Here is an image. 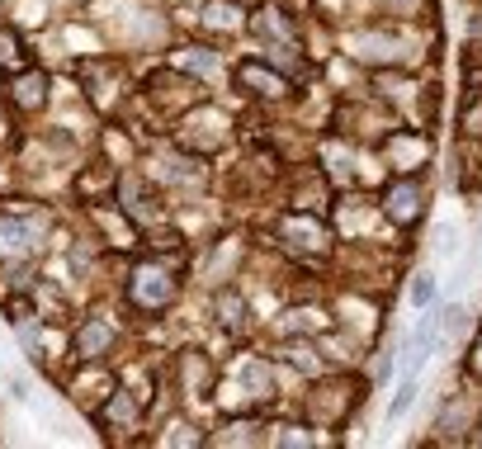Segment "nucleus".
<instances>
[{
  "instance_id": "18",
  "label": "nucleus",
  "mask_w": 482,
  "mask_h": 449,
  "mask_svg": "<svg viewBox=\"0 0 482 449\" xmlns=\"http://www.w3.org/2000/svg\"><path fill=\"white\" fill-rule=\"evenodd\" d=\"M20 66H29V47H24V33L14 24H0V76H14Z\"/></svg>"
},
{
  "instance_id": "19",
  "label": "nucleus",
  "mask_w": 482,
  "mask_h": 449,
  "mask_svg": "<svg viewBox=\"0 0 482 449\" xmlns=\"http://www.w3.org/2000/svg\"><path fill=\"white\" fill-rule=\"evenodd\" d=\"M175 66H185L190 76H213V72H223V53H213V47H204V43H190V47H180V57H175Z\"/></svg>"
},
{
  "instance_id": "10",
  "label": "nucleus",
  "mask_w": 482,
  "mask_h": 449,
  "mask_svg": "<svg viewBox=\"0 0 482 449\" xmlns=\"http://www.w3.org/2000/svg\"><path fill=\"white\" fill-rule=\"evenodd\" d=\"M279 241L298 256H322L326 251V223L308 208H293L284 223H279Z\"/></svg>"
},
{
  "instance_id": "8",
  "label": "nucleus",
  "mask_w": 482,
  "mask_h": 449,
  "mask_svg": "<svg viewBox=\"0 0 482 449\" xmlns=\"http://www.w3.org/2000/svg\"><path fill=\"white\" fill-rule=\"evenodd\" d=\"M43 241V223L20 208H0V260H24Z\"/></svg>"
},
{
  "instance_id": "3",
  "label": "nucleus",
  "mask_w": 482,
  "mask_h": 449,
  "mask_svg": "<svg viewBox=\"0 0 482 449\" xmlns=\"http://www.w3.org/2000/svg\"><path fill=\"white\" fill-rule=\"evenodd\" d=\"M123 293L138 312H165L180 298V279L165 260H138L123 279Z\"/></svg>"
},
{
  "instance_id": "27",
  "label": "nucleus",
  "mask_w": 482,
  "mask_h": 449,
  "mask_svg": "<svg viewBox=\"0 0 482 449\" xmlns=\"http://www.w3.org/2000/svg\"><path fill=\"white\" fill-rule=\"evenodd\" d=\"M10 393L20 397V402H29V384H24V378H10Z\"/></svg>"
},
{
  "instance_id": "4",
  "label": "nucleus",
  "mask_w": 482,
  "mask_h": 449,
  "mask_svg": "<svg viewBox=\"0 0 482 449\" xmlns=\"http://www.w3.org/2000/svg\"><path fill=\"white\" fill-rule=\"evenodd\" d=\"M232 86L246 90L251 99H260V105H284V99L293 95V80L279 72V66H270L260 53L256 57H241L237 66H232Z\"/></svg>"
},
{
  "instance_id": "17",
  "label": "nucleus",
  "mask_w": 482,
  "mask_h": 449,
  "mask_svg": "<svg viewBox=\"0 0 482 449\" xmlns=\"http://www.w3.org/2000/svg\"><path fill=\"white\" fill-rule=\"evenodd\" d=\"M199 24H204L208 33H241L246 29V10L237 5V0H208L204 10H199Z\"/></svg>"
},
{
  "instance_id": "6",
  "label": "nucleus",
  "mask_w": 482,
  "mask_h": 449,
  "mask_svg": "<svg viewBox=\"0 0 482 449\" xmlns=\"http://www.w3.org/2000/svg\"><path fill=\"white\" fill-rule=\"evenodd\" d=\"M114 345H119V326L105 312H86L76 326H72V360L76 364H99L114 355Z\"/></svg>"
},
{
  "instance_id": "15",
  "label": "nucleus",
  "mask_w": 482,
  "mask_h": 449,
  "mask_svg": "<svg viewBox=\"0 0 482 449\" xmlns=\"http://www.w3.org/2000/svg\"><path fill=\"white\" fill-rule=\"evenodd\" d=\"M99 421H105L109 430H132V426H142V397L132 393V388H114L109 402H105V411H99Z\"/></svg>"
},
{
  "instance_id": "28",
  "label": "nucleus",
  "mask_w": 482,
  "mask_h": 449,
  "mask_svg": "<svg viewBox=\"0 0 482 449\" xmlns=\"http://www.w3.org/2000/svg\"><path fill=\"white\" fill-rule=\"evenodd\" d=\"M440 251H454V227H440Z\"/></svg>"
},
{
  "instance_id": "9",
  "label": "nucleus",
  "mask_w": 482,
  "mask_h": 449,
  "mask_svg": "<svg viewBox=\"0 0 482 449\" xmlns=\"http://www.w3.org/2000/svg\"><path fill=\"white\" fill-rule=\"evenodd\" d=\"M246 29L256 33L260 53H265V47H289V43H303V33H298V20L279 10L275 0H265V5H260L256 14H246Z\"/></svg>"
},
{
  "instance_id": "7",
  "label": "nucleus",
  "mask_w": 482,
  "mask_h": 449,
  "mask_svg": "<svg viewBox=\"0 0 482 449\" xmlns=\"http://www.w3.org/2000/svg\"><path fill=\"white\" fill-rule=\"evenodd\" d=\"M10 109L24 114V119H33V114H43L47 105H53V76L43 72V66H20V72L10 76Z\"/></svg>"
},
{
  "instance_id": "23",
  "label": "nucleus",
  "mask_w": 482,
  "mask_h": 449,
  "mask_svg": "<svg viewBox=\"0 0 482 449\" xmlns=\"http://www.w3.org/2000/svg\"><path fill=\"white\" fill-rule=\"evenodd\" d=\"M463 86H469V95H482V43L463 57Z\"/></svg>"
},
{
  "instance_id": "11",
  "label": "nucleus",
  "mask_w": 482,
  "mask_h": 449,
  "mask_svg": "<svg viewBox=\"0 0 482 449\" xmlns=\"http://www.w3.org/2000/svg\"><path fill=\"white\" fill-rule=\"evenodd\" d=\"M421 213H426V190H421V180L397 175L393 185L384 190V218L397 223V227H411V223H421Z\"/></svg>"
},
{
  "instance_id": "26",
  "label": "nucleus",
  "mask_w": 482,
  "mask_h": 449,
  "mask_svg": "<svg viewBox=\"0 0 482 449\" xmlns=\"http://www.w3.org/2000/svg\"><path fill=\"white\" fill-rule=\"evenodd\" d=\"M388 374H393V355H378V364H374V384H384Z\"/></svg>"
},
{
  "instance_id": "20",
  "label": "nucleus",
  "mask_w": 482,
  "mask_h": 449,
  "mask_svg": "<svg viewBox=\"0 0 482 449\" xmlns=\"http://www.w3.org/2000/svg\"><path fill=\"white\" fill-rule=\"evenodd\" d=\"M265 445H312V436H308V426L303 421H284V426H265Z\"/></svg>"
},
{
  "instance_id": "14",
  "label": "nucleus",
  "mask_w": 482,
  "mask_h": 449,
  "mask_svg": "<svg viewBox=\"0 0 482 449\" xmlns=\"http://www.w3.org/2000/svg\"><path fill=\"white\" fill-rule=\"evenodd\" d=\"M213 322H218V331H227V336H246V331H251V303H246V293L237 284L213 293Z\"/></svg>"
},
{
  "instance_id": "1",
  "label": "nucleus",
  "mask_w": 482,
  "mask_h": 449,
  "mask_svg": "<svg viewBox=\"0 0 482 449\" xmlns=\"http://www.w3.org/2000/svg\"><path fill=\"white\" fill-rule=\"evenodd\" d=\"M142 105H152L156 114H161V119H180V114H185L190 105H199V99H204L208 90H204V80H199V76H190L185 72V66H156V72L152 76H147L142 80Z\"/></svg>"
},
{
  "instance_id": "5",
  "label": "nucleus",
  "mask_w": 482,
  "mask_h": 449,
  "mask_svg": "<svg viewBox=\"0 0 482 449\" xmlns=\"http://www.w3.org/2000/svg\"><path fill=\"white\" fill-rule=\"evenodd\" d=\"M303 402H308V421L312 426H341L345 411L359 402V384H355V378H345V374L326 378V384H317Z\"/></svg>"
},
{
  "instance_id": "16",
  "label": "nucleus",
  "mask_w": 482,
  "mask_h": 449,
  "mask_svg": "<svg viewBox=\"0 0 482 449\" xmlns=\"http://www.w3.org/2000/svg\"><path fill=\"white\" fill-rule=\"evenodd\" d=\"M397 43L388 29H364L359 38H355V57L359 62H374V66H388V62H402V53H397Z\"/></svg>"
},
{
  "instance_id": "22",
  "label": "nucleus",
  "mask_w": 482,
  "mask_h": 449,
  "mask_svg": "<svg viewBox=\"0 0 482 449\" xmlns=\"http://www.w3.org/2000/svg\"><path fill=\"white\" fill-rule=\"evenodd\" d=\"M284 355H289V364H293V369H303V374H317V369H322V364L312 360L317 351H312L308 341H289V345H284Z\"/></svg>"
},
{
  "instance_id": "2",
  "label": "nucleus",
  "mask_w": 482,
  "mask_h": 449,
  "mask_svg": "<svg viewBox=\"0 0 482 449\" xmlns=\"http://www.w3.org/2000/svg\"><path fill=\"white\" fill-rule=\"evenodd\" d=\"M227 132H232V119L213 105L208 95L175 119V142L185 147V152H194V157H213L227 142Z\"/></svg>"
},
{
  "instance_id": "25",
  "label": "nucleus",
  "mask_w": 482,
  "mask_h": 449,
  "mask_svg": "<svg viewBox=\"0 0 482 449\" xmlns=\"http://www.w3.org/2000/svg\"><path fill=\"white\" fill-rule=\"evenodd\" d=\"M435 303V275H417L411 279V308H430Z\"/></svg>"
},
{
  "instance_id": "24",
  "label": "nucleus",
  "mask_w": 482,
  "mask_h": 449,
  "mask_svg": "<svg viewBox=\"0 0 482 449\" xmlns=\"http://www.w3.org/2000/svg\"><path fill=\"white\" fill-rule=\"evenodd\" d=\"M463 138H482V95H469L463 99Z\"/></svg>"
},
{
  "instance_id": "21",
  "label": "nucleus",
  "mask_w": 482,
  "mask_h": 449,
  "mask_svg": "<svg viewBox=\"0 0 482 449\" xmlns=\"http://www.w3.org/2000/svg\"><path fill=\"white\" fill-rule=\"evenodd\" d=\"M417 393H421V384H417V374H407L402 378V388H397V397L388 402V421H397V417H407L411 411V402H417Z\"/></svg>"
},
{
  "instance_id": "29",
  "label": "nucleus",
  "mask_w": 482,
  "mask_h": 449,
  "mask_svg": "<svg viewBox=\"0 0 482 449\" xmlns=\"http://www.w3.org/2000/svg\"><path fill=\"white\" fill-rule=\"evenodd\" d=\"M10 142V123H5V114H0V147Z\"/></svg>"
},
{
  "instance_id": "12",
  "label": "nucleus",
  "mask_w": 482,
  "mask_h": 449,
  "mask_svg": "<svg viewBox=\"0 0 482 449\" xmlns=\"http://www.w3.org/2000/svg\"><path fill=\"white\" fill-rule=\"evenodd\" d=\"M119 204H123V218L132 223V227H152L156 218H161V194H156V185H147V175H123L119 180Z\"/></svg>"
},
{
  "instance_id": "13",
  "label": "nucleus",
  "mask_w": 482,
  "mask_h": 449,
  "mask_svg": "<svg viewBox=\"0 0 482 449\" xmlns=\"http://www.w3.org/2000/svg\"><path fill=\"white\" fill-rule=\"evenodd\" d=\"M241 397H246V407H270L275 397H279V378H275V360H265V355H251L241 364Z\"/></svg>"
},
{
  "instance_id": "30",
  "label": "nucleus",
  "mask_w": 482,
  "mask_h": 449,
  "mask_svg": "<svg viewBox=\"0 0 482 449\" xmlns=\"http://www.w3.org/2000/svg\"><path fill=\"white\" fill-rule=\"evenodd\" d=\"M393 5H397V10H411V5H417V0H393Z\"/></svg>"
}]
</instances>
